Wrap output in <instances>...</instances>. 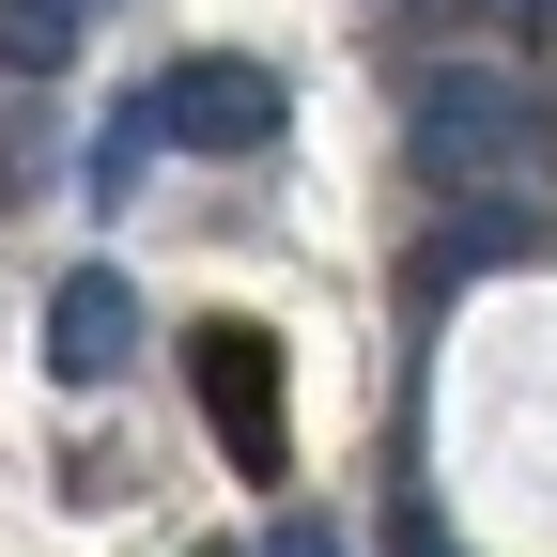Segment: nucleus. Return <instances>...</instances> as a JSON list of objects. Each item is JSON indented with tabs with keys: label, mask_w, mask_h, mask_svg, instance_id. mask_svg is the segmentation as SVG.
Wrapping results in <instances>:
<instances>
[{
	"label": "nucleus",
	"mask_w": 557,
	"mask_h": 557,
	"mask_svg": "<svg viewBox=\"0 0 557 557\" xmlns=\"http://www.w3.org/2000/svg\"><path fill=\"white\" fill-rule=\"evenodd\" d=\"M403 171L434 201H465V218H511V201H542V171H557V124H542V94L511 78V62H434L418 109H403Z\"/></svg>",
	"instance_id": "f257e3e1"
},
{
	"label": "nucleus",
	"mask_w": 557,
	"mask_h": 557,
	"mask_svg": "<svg viewBox=\"0 0 557 557\" xmlns=\"http://www.w3.org/2000/svg\"><path fill=\"white\" fill-rule=\"evenodd\" d=\"M139 124H156L171 156H263L278 139V78L233 62V47H201V62H171V78L139 94Z\"/></svg>",
	"instance_id": "f03ea898"
},
{
	"label": "nucleus",
	"mask_w": 557,
	"mask_h": 557,
	"mask_svg": "<svg viewBox=\"0 0 557 557\" xmlns=\"http://www.w3.org/2000/svg\"><path fill=\"white\" fill-rule=\"evenodd\" d=\"M186 387H201V418H218V449H233L248 480H278V449H295L278 341H263V325H201V341H186Z\"/></svg>",
	"instance_id": "7ed1b4c3"
},
{
	"label": "nucleus",
	"mask_w": 557,
	"mask_h": 557,
	"mask_svg": "<svg viewBox=\"0 0 557 557\" xmlns=\"http://www.w3.org/2000/svg\"><path fill=\"white\" fill-rule=\"evenodd\" d=\"M124 357H139V278H124V263H78V278L47 295V372H62V387H109Z\"/></svg>",
	"instance_id": "20e7f679"
},
{
	"label": "nucleus",
	"mask_w": 557,
	"mask_h": 557,
	"mask_svg": "<svg viewBox=\"0 0 557 557\" xmlns=\"http://www.w3.org/2000/svg\"><path fill=\"white\" fill-rule=\"evenodd\" d=\"M78 32H94V0H0V47L16 62H62Z\"/></svg>",
	"instance_id": "39448f33"
},
{
	"label": "nucleus",
	"mask_w": 557,
	"mask_h": 557,
	"mask_svg": "<svg viewBox=\"0 0 557 557\" xmlns=\"http://www.w3.org/2000/svg\"><path fill=\"white\" fill-rule=\"evenodd\" d=\"M278 557H341V542H325V527H310V511H295V527H278Z\"/></svg>",
	"instance_id": "423d86ee"
},
{
	"label": "nucleus",
	"mask_w": 557,
	"mask_h": 557,
	"mask_svg": "<svg viewBox=\"0 0 557 557\" xmlns=\"http://www.w3.org/2000/svg\"><path fill=\"white\" fill-rule=\"evenodd\" d=\"M403 557H449V542H434V527H418V511H403Z\"/></svg>",
	"instance_id": "0eeeda50"
}]
</instances>
